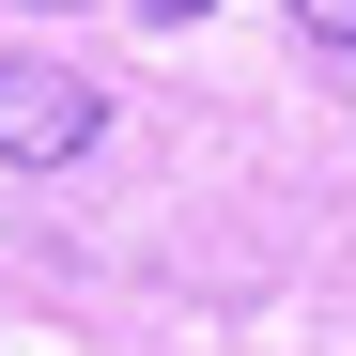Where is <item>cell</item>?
I'll return each instance as SVG.
<instances>
[{
  "label": "cell",
  "instance_id": "cell-1",
  "mask_svg": "<svg viewBox=\"0 0 356 356\" xmlns=\"http://www.w3.org/2000/svg\"><path fill=\"white\" fill-rule=\"evenodd\" d=\"M93 140H108V93L78 63H0V155H16V170H63Z\"/></svg>",
  "mask_w": 356,
  "mask_h": 356
},
{
  "label": "cell",
  "instance_id": "cell-2",
  "mask_svg": "<svg viewBox=\"0 0 356 356\" xmlns=\"http://www.w3.org/2000/svg\"><path fill=\"white\" fill-rule=\"evenodd\" d=\"M294 31H325V47H356V0H294Z\"/></svg>",
  "mask_w": 356,
  "mask_h": 356
},
{
  "label": "cell",
  "instance_id": "cell-3",
  "mask_svg": "<svg viewBox=\"0 0 356 356\" xmlns=\"http://www.w3.org/2000/svg\"><path fill=\"white\" fill-rule=\"evenodd\" d=\"M140 16H217V0H140Z\"/></svg>",
  "mask_w": 356,
  "mask_h": 356
},
{
  "label": "cell",
  "instance_id": "cell-4",
  "mask_svg": "<svg viewBox=\"0 0 356 356\" xmlns=\"http://www.w3.org/2000/svg\"><path fill=\"white\" fill-rule=\"evenodd\" d=\"M31 16H63V0H31Z\"/></svg>",
  "mask_w": 356,
  "mask_h": 356
}]
</instances>
